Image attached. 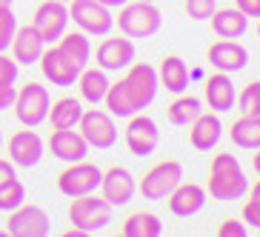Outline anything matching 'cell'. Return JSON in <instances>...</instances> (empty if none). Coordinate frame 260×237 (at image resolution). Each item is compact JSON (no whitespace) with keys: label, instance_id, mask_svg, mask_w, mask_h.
I'll return each instance as SVG.
<instances>
[{"label":"cell","instance_id":"1","mask_svg":"<svg viewBox=\"0 0 260 237\" xmlns=\"http://www.w3.org/2000/svg\"><path fill=\"white\" fill-rule=\"evenodd\" d=\"M249 191V177L243 175V166L235 154L220 152L212 157V166H209V186L206 194H212L214 200L220 203H235Z\"/></svg>","mask_w":260,"mask_h":237},{"label":"cell","instance_id":"2","mask_svg":"<svg viewBox=\"0 0 260 237\" xmlns=\"http://www.w3.org/2000/svg\"><path fill=\"white\" fill-rule=\"evenodd\" d=\"M115 26H120V31L132 40H143L157 35L163 26V15L154 3H146V0H138V3H126L120 6V15L115 17Z\"/></svg>","mask_w":260,"mask_h":237},{"label":"cell","instance_id":"3","mask_svg":"<svg viewBox=\"0 0 260 237\" xmlns=\"http://www.w3.org/2000/svg\"><path fill=\"white\" fill-rule=\"evenodd\" d=\"M69 220L75 229L86 231V234H94V231L106 229L112 223V206L103 197H98L94 191L92 194H80V197H72Z\"/></svg>","mask_w":260,"mask_h":237},{"label":"cell","instance_id":"4","mask_svg":"<svg viewBox=\"0 0 260 237\" xmlns=\"http://www.w3.org/2000/svg\"><path fill=\"white\" fill-rule=\"evenodd\" d=\"M49 106H52L49 89H46V86H40V83L20 86L17 94H15V103H12L15 117L23 123V126H29V129H35V126H40V123L46 120Z\"/></svg>","mask_w":260,"mask_h":237},{"label":"cell","instance_id":"5","mask_svg":"<svg viewBox=\"0 0 260 237\" xmlns=\"http://www.w3.org/2000/svg\"><path fill=\"white\" fill-rule=\"evenodd\" d=\"M180 180H183V163L180 160H160L157 166H152L143 175V180L138 183V191L146 200H166Z\"/></svg>","mask_w":260,"mask_h":237},{"label":"cell","instance_id":"6","mask_svg":"<svg viewBox=\"0 0 260 237\" xmlns=\"http://www.w3.org/2000/svg\"><path fill=\"white\" fill-rule=\"evenodd\" d=\"M69 23H75L86 35H109L115 26L112 9H106L98 0H69Z\"/></svg>","mask_w":260,"mask_h":237},{"label":"cell","instance_id":"7","mask_svg":"<svg viewBox=\"0 0 260 237\" xmlns=\"http://www.w3.org/2000/svg\"><path fill=\"white\" fill-rule=\"evenodd\" d=\"M77 129L89 143V149H112L117 143V123L103 109H83Z\"/></svg>","mask_w":260,"mask_h":237},{"label":"cell","instance_id":"8","mask_svg":"<svg viewBox=\"0 0 260 237\" xmlns=\"http://www.w3.org/2000/svg\"><path fill=\"white\" fill-rule=\"evenodd\" d=\"M100 177H103V168H98L94 163L77 160V163H69V166L57 175V189H60V194H66V197L92 194L100 186Z\"/></svg>","mask_w":260,"mask_h":237},{"label":"cell","instance_id":"9","mask_svg":"<svg viewBox=\"0 0 260 237\" xmlns=\"http://www.w3.org/2000/svg\"><path fill=\"white\" fill-rule=\"evenodd\" d=\"M123 83L129 89V97H132V103H135L138 112H143L157 97V89H160V83H157V69L149 66V63H132L129 69H126Z\"/></svg>","mask_w":260,"mask_h":237},{"label":"cell","instance_id":"10","mask_svg":"<svg viewBox=\"0 0 260 237\" xmlns=\"http://www.w3.org/2000/svg\"><path fill=\"white\" fill-rule=\"evenodd\" d=\"M123 140H126V149H129L135 157H146V154H152L154 149H157V143H160V129H157V123L149 115L135 112V115L129 117V126H126Z\"/></svg>","mask_w":260,"mask_h":237},{"label":"cell","instance_id":"11","mask_svg":"<svg viewBox=\"0 0 260 237\" xmlns=\"http://www.w3.org/2000/svg\"><path fill=\"white\" fill-rule=\"evenodd\" d=\"M31 26L43 35L46 43H57L60 35L69 29V6H66L63 0H43V3L35 9Z\"/></svg>","mask_w":260,"mask_h":237},{"label":"cell","instance_id":"12","mask_svg":"<svg viewBox=\"0 0 260 237\" xmlns=\"http://www.w3.org/2000/svg\"><path fill=\"white\" fill-rule=\"evenodd\" d=\"M6 231L15 237H46L52 231V220H49V214L40 206L20 203L17 209H12Z\"/></svg>","mask_w":260,"mask_h":237},{"label":"cell","instance_id":"13","mask_svg":"<svg viewBox=\"0 0 260 237\" xmlns=\"http://www.w3.org/2000/svg\"><path fill=\"white\" fill-rule=\"evenodd\" d=\"M98 189H100V197L106 200L109 206H126L138 191V180L126 166H112L109 172H103Z\"/></svg>","mask_w":260,"mask_h":237},{"label":"cell","instance_id":"14","mask_svg":"<svg viewBox=\"0 0 260 237\" xmlns=\"http://www.w3.org/2000/svg\"><path fill=\"white\" fill-rule=\"evenodd\" d=\"M206 60L212 63V69L217 72H226V75H237V72H243L249 66V49L243 43H237V40H217L212 43L206 52Z\"/></svg>","mask_w":260,"mask_h":237},{"label":"cell","instance_id":"15","mask_svg":"<svg viewBox=\"0 0 260 237\" xmlns=\"http://www.w3.org/2000/svg\"><path fill=\"white\" fill-rule=\"evenodd\" d=\"M43 152H46L43 138H40L38 131H31L29 126H26L23 131H15V134L9 138V160L15 163V166H23V168L38 166Z\"/></svg>","mask_w":260,"mask_h":237},{"label":"cell","instance_id":"16","mask_svg":"<svg viewBox=\"0 0 260 237\" xmlns=\"http://www.w3.org/2000/svg\"><path fill=\"white\" fill-rule=\"evenodd\" d=\"M38 63H40L43 77H46L52 86H75L77 75H80V66H75V63H72L57 46H52V43L43 49Z\"/></svg>","mask_w":260,"mask_h":237},{"label":"cell","instance_id":"17","mask_svg":"<svg viewBox=\"0 0 260 237\" xmlns=\"http://www.w3.org/2000/svg\"><path fill=\"white\" fill-rule=\"evenodd\" d=\"M135 43L126 35H117V38H106L98 46V66L103 72H123L135 63Z\"/></svg>","mask_w":260,"mask_h":237},{"label":"cell","instance_id":"18","mask_svg":"<svg viewBox=\"0 0 260 237\" xmlns=\"http://www.w3.org/2000/svg\"><path fill=\"white\" fill-rule=\"evenodd\" d=\"M49 43L43 40V35H40L35 26H17L15 38H12V43H9V49H12V60L20 66H31V63L40 60V54H43V49H46Z\"/></svg>","mask_w":260,"mask_h":237},{"label":"cell","instance_id":"19","mask_svg":"<svg viewBox=\"0 0 260 237\" xmlns=\"http://www.w3.org/2000/svg\"><path fill=\"white\" fill-rule=\"evenodd\" d=\"M223 138V123L217 112H200L194 120L189 123V143L198 152H212Z\"/></svg>","mask_w":260,"mask_h":237},{"label":"cell","instance_id":"20","mask_svg":"<svg viewBox=\"0 0 260 237\" xmlns=\"http://www.w3.org/2000/svg\"><path fill=\"white\" fill-rule=\"evenodd\" d=\"M49 152L63 163H77V160H86L89 143L75 129H54L52 138H49Z\"/></svg>","mask_w":260,"mask_h":237},{"label":"cell","instance_id":"21","mask_svg":"<svg viewBox=\"0 0 260 237\" xmlns=\"http://www.w3.org/2000/svg\"><path fill=\"white\" fill-rule=\"evenodd\" d=\"M166 200H169V212L175 217H191V214H198L206 206V189L198 183H183L180 180Z\"/></svg>","mask_w":260,"mask_h":237},{"label":"cell","instance_id":"22","mask_svg":"<svg viewBox=\"0 0 260 237\" xmlns=\"http://www.w3.org/2000/svg\"><path fill=\"white\" fill-rule=\"evenodd\" d=\"M157 83L172 94H183L189 89V66L180 54H166L157 66Z\"/></svg>","mask_w":260,"mask_h":237},{"label":"cell","instance_id":"23","mask_svg":"<svg viewBox=\"0 0 260 237\" xmlns=\"http://www.w3.org/2000/svg\"><path fill=\"white\" fill-rule=\"evenodd\" d=\"M235 100H237V92H235V80H232L226 72H217L206 80V106L212 112H229L235 109Z\"/></svg>","mask_w":260,"mask_h":237},{"label":"cell","instance_id":"24","mask_svg":"<svg viewBox=\"0 0 260 237\" xmlns=\"http://www.w3.org/2000/svg\"><path fill=\"white\" fill-rule=\"evenodd\" d=\"M212 20V29L217 38H226V40H237L243 38L249 31V17L240 12L237 6L232 9H214V15L209 17Z\"/></svg>","mask_w":260,"mask_h":237},{"label":"cell","instance_id":"25","mask_svg":"<svg viewBox=\"0 0 260 237\" xmlns=\"http://www.w3.org/2000/svg\"><path fill=\"white\" fill-rule=\"evenodd\" d=\"M77 89H80V97L86 100V103H92V106H100L103 103V97H106V89H109V77L106 72L100 69H89V66H83L80 69V75H77Z\"/></svg>","mask_w":260,"mask_h":237},{"label":"cell","instance_id":"26","mask_svg":"<svg viewBox=\"0 0 260 237\" xmlns=\"http://www.w3.org/2000/svg\"><path fill=\"white\" fill-rule=\"evenodd\" d=\"M54 46L60 49L75 66H80V69L89 66V60H92V43H89V35H86V31H69L66 29Z\"/></svg>","mask_w":260,"mask_h":237},{"label":"cell","instance_id":"27","mask_svg":"<svg viewBox=\"0 0 260 237\" xmlns=\"http://www.w3.org/2000/svg\"><path fill=\"white\" fill-rule=\"evenodd\" d=\"M229 138L237 149L246 152H257L260 149V115H243L232 123Z\"/></svg>","mask_w":260,"mask_h":237},{"label":"cell","instance_id":"28","mask_svg":"<svg viewBox=\"0 0 260 237\" xmlns=\"http://www.w3.org/2000/svg\"><path fill=\"white\" fill-rule=\"evenodd\" d=\"M80 115H83L80 100L77 97H60L49 106L46 120H52V129H77Z\"/></svg>","mask_w":260,"mask_h":237},{"label":"cell","instance_id":"29","mask_svg":"<svg viewBox=\"0 0 260 237\" xmlns=\"http://www.w3.org/2000/svg\"><path fill=\"white\" fill-rule=\"evenodd\" d=\"M123 234L126 237H160L163 223L152 212H135L123 220Z\"/></svg>","mask_w":260,"mask_h":237},{"label":"cell","instance_id":"30","mask_svg":"<svg viewBox=\"0 0 260 237\" xmlns=\"http://www.w3.org/2000/svg\"><path fill=\"white\" fill-rule=\"evenodd\" d=\"M103 103H106V112H109L112 117H126V120H129V117L138 112V109H135V103H132L129 89H126V83H123V80H117V83H109Z\"/></svg>","mask_w":260,"mask_h":237},{"label":"cell","instance_id":"31","mask_svg":"<svg viewBox=\"0 0 260 237\" xmlns=\"http://www.w3.org/2000/svg\"><path fill=\"white\" fill-rule=\"evenodd\" d=\"M200 112H203V100L194 97V94H180V97L166 109L169 123H175V126H189Z\"/></svg>","mask_w":260,"mask_h":237},{"label":"cell","instance_id":"32","mask_svg":"<svg viewBox=\"0 0 260 237\" xmlns=\"http://www.w3.org/2000/svg\"><path fill=\"white\" fill-rule=\"evenodd\" d=\"M20 203H26V186L20 183L17 177L0 183V212H12V209H17Z\"/></svg>","mask_w":260,"mask_h":237},{"label":"cell","instance_id":"33","mask_svg":"<svg viewBox=\"0 0 260 237\" xmlns=\"http://www.w3.org/2000/svg\"><path fill=\"white\" fill-rule=\"evenodd\" d=\"M237 106L243 115H260V80H252L246 83L240 92H237Z\"/></svg>","mask_w":260,"mask_h":237},{"label":"cell","instance_id":"34","mask_svg":"<svg viewBox=\"0 0 260 237\" xmlns=\"http://www.w3.org/2000/svg\"><path fill=\"white\" fill-rule=\"evenodd\" d=\"M17 31V17L12 12V6H0V52H6L12 38Z\"/></svg>","mask_w":260,"mask_h":237},{"label":"cell","instance_id":"35","mask_svg":"<svg viewBox=\"0 0 260 237\" xmlns=\"http://www.w3.org/2000/svg\"><path fill=\"white\" fill-rule=\"evenodd\" d=\"M217 9V0H186V15L191 20H209Z\"/></svg>","mask_w":260,"mask_h":237},{"label":"cell","instance_id":"36","mask_svg":"<svg viewBox=\"0 0 260 237\" xmlns=\"http://www.w3.org/2000/svg\"><path fill=\"white\" fill-rule=\"evenodd\" d=\"M17 63L12 57H6V52H0V86H12L17 83Z\"/></svg>","mask_w":260,"mask_h":237},{"label":"cell","instance_id":"37","mask_svg":"<svg viewBox=\"0 0 260 237\" xmlns=\"http://www.w3.org/2000/svg\"><path fill=\"white\" fill-rule=\"evenodd\" d=\"M217 237H246V223L235 220V217H226L217 226Z\"/></svg>","mask_w":260,"mask_h":237},{"label":"cell","instance_id":"38","mask_svg":"<svg viewBox=\"0 0 260 237\" xmlns=\"http://www.w3.org/2000/svg\"><path fill=\"white\" fill-rule=\"evenodd\" d=\"M243 223H249L252 229L260 231V203H257V200L249 197V200L243 203Z\"/></svg>","mask_w":260,"mask_h":237},{"label":"cell","instance_id":"39","mask_svg":"<svg viewBox=\"0 0 260 237\" xmlns=\"http://www.w3.org/2000/svg\"><path fill=\"white\" fill-rule=\"evenodd\" d=\"M235 6L246 17H260V0H235Z\"/></svg>","mask_w":260,"mask_h":237},{"label":"cell","instance_id":"40","mask_svg":"<svg viewBox=\"0 0 260 237\" xmlns=\"http://www.w3.org/2000/svg\"><path fill=\"white\" fill-rule=\"evenodd\" d=\"M15 94H17V86H0V112L3 109H12V103H15Z\"/></svg>","mask_w":260,"mask_h":237},{"label":"cell","instance_id":"41","mask_svg":"<svg viewBox=\"0 0 260 237\" xmlns=\"http://www.w3.org/2000/svg\"><path fill=\"white\" fill-rule=\"evenodd\" d=\"M12 177H17L15 163L12 160H0V183H6V180H12Z\"/></svg>","mask_w":260,"mask_h":237},{"label":"cell","instance_id":"42","mask_svg":"<svg viewBox=\"0 0 260 237\" xmlns=\"http://www.w3.org/2000/svg\"><path fill=\"white\" fill-rule=\"evenodd\" d=\"M98 3H103L106 9H120V6H126L129 0H98Z\"/></svg>","mask_w":260,"mask_h":237},{"label":"cell","instance_id":"43","mask_svg":"<svg viewBox=\"0 0 260 237\" xmlns=\"http://www.w3.org/2000/svg\"><path fill=\"white\" fill-rule=\"evenodd\" d=\"M249 197H252V200H257V203H260V180L252 186V189H249Z\"/></svg>","mask_w":260,"mask_h":237},{"label":"cell","instance_id":"44","mask_svg":"<svg viewBox=\"0 0 260 237\" xmlns=\"http://www.w3.org/2000/svg\"><path fill=\"white\" fill-rule=\"evenodd\" d=\"M252 166H254V172H257V175H260V149H257V154H254V157H252Z\"/></svg>","mask_w":260,"mask_h":237},{"label":"cell","instance_id":"45","mask_svg":"<svg viewBox=\"0 0 260 237\" xmlns=\"http://www.w3.org/2000/svg\"><path fill=\"white\" fill-rule=\"evenodd\" d=\"M0 6H12V0H0Z\"/></svg>","mask_w":260,"mask_h":237},{"label":"cell","instance_id":"46","mask_svg":"<svg viewBox=\"0 0 260 237\" xmlns=\"http://www.w3.org/2000/svg\"><path fill=\"white\" fill-rule=\"evenodd\" d=\"M0 149H3V131H0Z\"/></svg>","mask_w":260,"mask_h":237},{"label":"cell","instance_id":"47","mask_svg":"<svg viewBox=\"0 0 260 237\" xmlns=\"http://www.w3.org/2000/svg\"><path fill=\"white\" fill-rule=\"evenodd\" d=\"M257 35H260V23H257Z\"/></svg>","mask_w":260,"mask_h":237},{"label":"cell","instance_id":"48","mask_svg":"<svg viewBox=\"0 0 260 237\" xmlns=\"http://www.w3.org/2000/svg\"><path fill=\"white\" fill-rule=\"evenodd\" d=\"M146 3H154V0H146Z\"/></svg>","mask_w":260,"mask_h":237},{"label":"cell","instance_id":"49","mask_svg":"<svg viewBox=\"0 0 260 237\" xmlns=\"http://www.w3.org/2000/svg\"><path fill=\"white\" fill-rule=\"evenodd\" d=\"M63 3H69V0H63Z\"/></svg>","mask_w":260,"mask_h":237}]
</instances>
